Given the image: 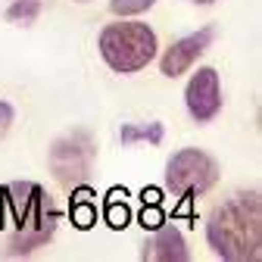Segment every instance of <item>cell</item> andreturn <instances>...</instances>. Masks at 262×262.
<instances>
[{"instance_id":"cell-15","label":"cell","mask_w":262,"mask_h":262,"mask_svg":"<svg viewBox=\"0 0 262 262\" xmlns=\"http://www.w3.org/2000/svg\"><path fill=\"white\" fill-rule=\"evenodd\" d=\"M75 4H91V0H75Z\"/></svg>"},{"instance_id":"cell-5","label":"cell","mask_w":262,"mask_h":262,"mask_svg":"<svg viewBox=\"0 0 262 262\" xmlns=\"http://www.w3.org/2000/svg\"><path fill=\"white\" fill-rule=\"evenodd\" d=\"M94 162H97V141L88 128H72L59 135L47 153V166L53 178L66 187L84 184L94 172Z\"/></svg>"},{"instance_id":"cell-7","label":"cell","mask_w":262,"mask_h":262,"mask_svg":"<svg viewBox=\"0 0 262 262\" xmlns=\"http://www.w3.org/2000/svg\"><path fill=\"white\" fill-rule=\"evenodd\" d=\"M212 41H215V28L212 25H203V28L190 31V35L172 41L166 50H162V56H159V72L166 78H178V75L190 72L196 66V59L212 47Z\"/></svg>"},{"instance_id":"cell-4","label":"cell","mask_w":262,"mask_h":262,"mask_svg":"<svg viewBox=\"0 0 262 262\" xmlns=\"http://www.w3.org/2000/svg\"><path fill=\"white\" fill-rule=\"evenodd\" d=\"M219 159L200 147H181L169 156L166 162V190L172 193V200L187 203L203 196L219 184Z\"/></svg>"},{"instance_id":"cell-8","label":"cell","mask_w":262,"mask_h":262,"mask_svg":"<svg viewBox=\"0 0 262 262\" xmlns=\"http://www.w3.org/2000/svg\"><path fill=\"white\" fill-rule=\"evenodd\" d=\"M141 259H150V262H187L190 250L184 244V234L175 225H159L156 234L144 244Z\"/></svg>"},{"instance_id":"cell-1","label":"cell","mask_w":262,"mask_h":262,"mask_svg":"<svg viewBox=\"0 0 262 262\" xmlns=\"http://www.w3.org/2000/svg\"><path fill=\"white\" fill-rule=\"evenodd\" d=\"M206 244L228 262H256L262 256L259 190H237L206 215Z\"/></svg>"},{"instance_id":"cell-13","label":"cell","mask_w":262,"mask_h":262,"mask_svg":"<svg viewBox=\"0 0 262 262\" xmlns=\"http://www.w3.org/2000/svg\"><path fill=\"white\" fill-rule=\"evenodd\" d=\"M13 122H16V106H13L10 100H0V138L10 135Z\"/></svg>"},{"instance_id":"cell-12","label":"cell","mask_w":262,"mask_h":262,"mask_svg":"<svg viewBox=\"0 0 262 262\" xmlns=\"http://www.w3.org/2000/svg\"><path fill=\"white\" fill-rule=\"evenodd\" d=\"M72 219H75V225H78V228H91V225L97 222V206L84 200V193L72 203Z\"/></svg>"},{"instance_id":"cell-6","label":"cell","mask_w":262,"mask_h":262,"mask_svg":"<svg viewBox=\"0 0 262 262\" xmlns=\"http://www.w3.org/2000/svg\"><path fill=\"white\" fill-rule=\"evenodd\" d=\"M222 75L212 66H200L190 78H187V88H184V110L187 116L196 122V125H206L212 122L219 113H222Z\"/></svg>"},{"instance_id":"cell-9","label":"cell","mask_w":262,"mask_h":262,"mask_svg":"<svg viewBox=\"0 0 262 262\" xmlns=\"http://www.w3.org/2000/svg\"><path fill=\"white\" fill-rule=\"evenodd\" d=\"M162 138H166V125L162 122H147V125H138V122H125L119 128V141L125 147L131 144H150V147H159Z\"/></svg>"},{"instance_id":"cell-2","label":"cell","mask_w":262,"mask_h":262,"mask_svg":"<svg viewBox=\"0 0 262 262\" xmlns=\"http://www.w3.org/2000/svg\"><path fill=\"white\" fill-rule=\"evenodd\" d=\"M4 215L13 228L10 253H31L44 247L56 231V209L50 206L47 193L35 181H13L4 187Z\"/></svg>"},{"instance_id":"cell-10","label":"cell","mask_w":262,"mask_h":262,"mask_svg":"<svg viewBox=\"0 0 262 262\" xmlns=\"http://www.w3.org/2000/svg\"><path fill=\"white\" fill-rule=\"evenodd\" d=\"M44 10V0H10V7L4 10V19L10 25H31V22H38Z\"/></svg>"},{"instance_id":"cell-11","label":"cell","mask_w":262,"mask_h":262,"mask_svg":"<svg viewBox=\"0 0 262 262\" xmlns=\"http://www.w3.org/2000/svg\"><path fill=\"white\" fill-rule=\"evenodd\" d=\"M156 0H110V13L116 19H131V16H144L147 10H153Z\"/></svg>"},{"instance_id":"cell-3","label":"cell","mask_w":262,"mask_h":262,"mask_svg":"<svg viewBox=\"0 0 262 262\" xmlns=\"http://www.w3.org/2000/svg\"><path fill=\"white\" fill-rule=\"evenodd\" d=\"M97 53L106 62V69L116 75H135L156 59L159 38L147 22H138V16L106 22L97 35Z\"/></svg>"},{"instance_id":"cell-14","label":"cell","mask_w":262,"mask_h":262,"mask_svg":"<svg viewBox=\"0 0 262 262\" xmlns=\"http://www.w3.org/2000/svg\"><path fill=\"white\" fill-rule=\"evenodd\" d=\"M190 4H196V7H209V4H215V0H190Z\"/></svg>"}]
</instances>
